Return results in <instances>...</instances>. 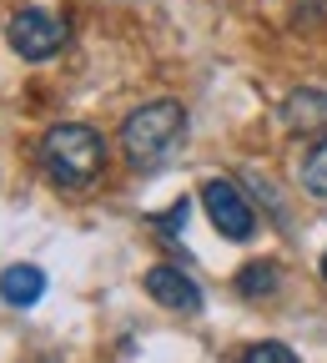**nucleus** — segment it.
<instances>
[{
  "label": "nucleus",
  "mask_w": 327,
  "mask_h": 363,
  "mask_svg": "<svg viewBox=\"0 0 327 363\" xmlns=\"http://www.w3.org/2000/svg\"><path fill=\"white\" fill-rule=\"evenodd\" d=\"M242 363H297V353L287 343H277V338H262V343H252L242 353Z\"/></svg>",
  "instance_id": "nucleus-10"
},
{
  "label": "nucleus",
  "mask_w": 327,
  "mask_h": 363,
  "mask_svg": "<svg viewBox=\"0 0 327 363\" xmlns=\"http://www.w3.org/2000/svg\"><path fill=\"white\" fill-rule=\"evenodd\" d=\"M186 212H192V202H186V197H181V202H171V207H166V212L156 217V233H166V238H176V233H181V227H186Z\"/></svg>",
  "instance_id": "nucleus-11"
},
{
  "label": "nucleus",
  "mask_w": 327,
  "mask_h": 363,
  "mask_svg": "<svg viewBox=\"0 0 327 363\" xmlns=\"http://www.w3.org/2000/svg\"><path fill=\"white\" fill-rule=\"evenodd\" d=\"M181 136H186V106L181 101H147L121 121V152L136 167H156L176 152Z\"/></svg>",
  "instance_id": "nucleus-2"
},
{
  "label": "nucleus",
  "mask_w": 327,
  "mask_h": 363,
  "mask_svg": "<svg viewBox=\"0 0 327 363\" xmlns=\"http://www.w3.org/2000/svg\"><path fill=\"white\" fill-rule=\"evenodd\" d=\"M6 35H11V45H16L21 61H51L61 45L71 40V26L56 11H16Z\"/></svg>",
  "instance_id": "nucleus-4"
},
{
  "label": "nucleus",
  "mask_w": 327,
  "mask_h": 363,
  "mask_svg": "<svg viewBox=\"0 0 327 363\" xmlns=\"http://www.w3.org/2000/svg\"><path fill=\"white\" fill-rule=\"evenodd\" d=\"M317 272H322V283H327V252H322V262H317Z\"/></svg>",
  "instance_id": "nucleus-12"
},
{
  "label": "nucleus",
  "mask_w": 327,
  "mask_h": 363,
  "mask_svg": "<svg viewBox=\"0 0 327 363\" xmlns=\"http://www.w3.org/2000/svg\"><path fill=\"white\" fill-rule=\"evenodd\" d=\"M302 192L327 202V136H322V142H312V152H307V162H302Z\"/></svg>",
  "instance_id": "nucleus-8"
},
{
  "label": "nucleus",
  "mask_w": 327,
  "mask_h": 363,
  "mask_svg": "<svg viewBox=\"0 0 327 363\" xmlns=\"http://www.w3.org/2000/svg\"><path fill=\"white\" fill-rule=\"evenodd\" d=\"M277 283H282L277 262H252V267H242L237 293H242V298H262V293H277Z\"/></svg>",
  "instance_id": "nucleus-9"
},
{
  "label": "nucleus",
  "mask_w": 327,
  "mask_h": 363,
  "mask_svg": "<svg viewBox=\"0 0 327 363\" xmlns=\"http://www.w3.org/2000/svg\"><path fill=\"white\" fill-rule=\"evenodd\" d=\"M202 207L212 217V227L226 238V242H247L257 233V217H252V202L242 197V187L231 177H212L202 182Z\"/></svg>",
  "instance_id": "nucleus-3"
},
{
  "label": "nucleus",
  "mask_w": 327,
  "mask_h": 363,
  "mask_svg": "<svg viewBox=\"0 0 327 363\" xmlns=\"http://www.w3.org/2000/svg\"><path fill=\"white\" fill-rule=\"evenodd\" d=\"M0 298H6L11 308H35L45 298V272L35 262H16L0 272Z\"/></svg>",
  "instance_id": "nucleus-6"
},
{
  "label": "nucleus",
  "mask_w": 327,
  "mask_h": 363,
  "mask_svg": "<svg viewBox=\"0 0 327 363\" xmlns=\"http://www.w3.org/2000/svg\"><path fill=\"white\" fill-rule=\"evenodd\" d=\"M147 293H151L161 308H171V313H202V288L186 278L181 267H171V262H156V267L147 272Z\"/></svg>",
  "instance_id": "nucleus-5"
},
{
  "label": "nucleus",
  "mask_w": 327,
  "mask_h": 363,
  "mask_svg": "<svg viewBox=\"0 0 327 363\" xmlns=\"http://www.w3.org/2000/svg\"><path fill=\"white\" fill-rule=\"evenodd\" d=\"M282 121L292 126V131H317V126H327V91H292V96L282 101Z\"/></svg>",
  "instance_id": "nucleus-7"
},
{
  "label": "nucleus",
  "mask_w": 327,
  "mask_h": 363,
  "mask_svg": "<svg viewBox=\"0 0 327 363\" xmlns=\"http://www.w3.org/2000/svg\"><path fill=\"white\" fill-rule=\"evenodd\" d=\"M40 167L56 187H91L106 167V136L86 121H61L40 136Z\"/></svg>",
  "instance_id": "nucleus-1"
}]
</instances>
